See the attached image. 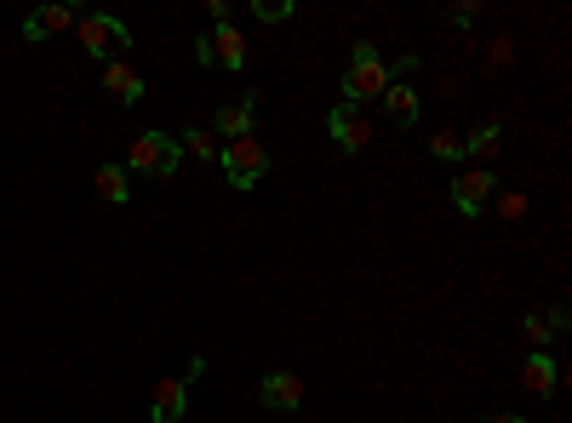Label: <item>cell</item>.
Instances as JSON below:
<instances>
[{"label":"cell","instance_id":"6da1fadb","mask_svg":"<svg viewBox=\"0 0 572 423\" xmlns=\"http://www.w3.org/2000/svg\"><path fill=\"white\" fill-rule=\"evenodd\" d=\"M389 81H395V70L378 57V46L355 41V57H350V70H344V104H350V109L373 104V97L389 92Z\"/></svg>","mask_w":572,"mask_h":423},{"label":"cell","instance_id":"7a4b0ae2","mask_svg":"<svg viewBox=\"0 0 572 423\" xmlns=\"http://www.w3.org/2000/svg\"><path fill=\"white\" fill-rule=\"evenodd\" d=\"M126 167H132V172H149V178H160V183H173V172L184 167V144H178L173 133H144V138H132Z\"/></svg>","mask_w":572,"mask_h":423},{"label":"cell","instance_id":"3957f363","mask_svg":"<svg viewBox=\"0 0 572 423\" xmlns=\"http://www.w3.org/2000/svg\"><path fill=\"white\" fill-rule=\"evenodd\" d=\"M218 167H223L229 189H258L263 172H269V149H263L258 133H252V138H229V144L218 149Z\"/></svg>","mask_w":572,"mask_h":423},{"label":"cell","instance_id":"277c9868","mask_svg":"<svg viewBox=\"0 0 572 423\" xmlns=\"http://www.w3.org/2000/svg\"><path fill=\"white\" fill-rule=\"evenodd\" d=\"M75 29H81V52L97 63H110L121 46H132V29L110 12H75Z\"/></svg>","mask_w":572,"mask_h":423},{"label":"cell","instance_id":"5b68a950","mask_svg":"<svg viewBox=\"0 0 572 423\" xmlns=\"http://www.w3.org/2000/svg\"><path fill=\"white\" fill-rule=\"evenodd\" d=\"M195 63H200V70H247L241 29L218 23V35H200V41H195Z\"/></svg>","mask_w":572,"mask_h":423},{"label":"cell","instance_id":"8992f818","mask_svg":"<svg viewBox=\"0 0 572 423\" xmlns=\"http://www.w3.org/2000/svg\"><path fill=\"white\" fill-rule=\"evenodd\" d=\"M258 401L269 406V412H298L310 401V383L298 378V372H269L263 383H258Z\"/></svg>","mask_w":572,"mask_h":423},{"label":"cell","instance_id":"52a82bcc","mask_svg":"<svg viewBox=\"0 0 572 423\" xmlns=\"http://www.w3.org/2000/svg\"><path fill=\"white\" fill-rule=\"evenodd\" d=\"M492 189H498L492 167H476V172H464V178L453 183V201H458V212H464V218H481V212H487V201H492Z\"/></svg>","mask_w":572,"mask_h":423},{"label":"cell","instance_id":"ba28073f","mask_svg":"<svg viewBox=\"0 0 572 423\" xmlns=\"http://www.w3.org/2000/svg\"><path fill=\"white\" fill-rule=\"evenodd\" d=\"M326 133L332 138H339V149H366V144H373V120H366L361 109H350V104H339V109H332L326 115Z\"/></svg>","mask_w":572,"mask_h":423},{"label":"cell","instance_id":"9c48e42d","mask_svg":"<svg viewBox=\"0 0 572 423\" xmlns=\"http://www.w3.org/2000/svg\"><path fill=\"white\" fill-rule=\"evenodd\" d=\"M189 412V383L184 378H160L149 389V423H178Z\"/></svg>","mask_w":572,"mask_h":423},{"label":"cell","instance_id":"30bf717a","mask_svg":"<svg viewBox=\"0 0 572 423\" xmlns=\"http://www.w3.org/2000/svg\"><path fill=\"white\" fill-rule=\"evenodd\" d=\"M521 383L532 389V395H555V389H561V367H555V355H550V349H532L527 361H521Z\"/></svg>","mask_w":572,"mask_h":423},{"label":"cell","instance_id":"8fae6325","mask_svg":"<svg viewBox=\"0 0 572 423\" xmlns=\"http://www.w3.org/2000/svg\"><path fill=\"white\" fill-rule=\"evenodd\" d=\"M63 29H75V7H41L23 18V41H52Z\"/></svg>","mask_w":572,"mask_h":423},{"label":"cell","instance_id":"7c38bea8","mask_svg":"<svg viewBox=\"0 0 572 423\" xmlns=\"http://www.w3.org/2000/svg\"><path fill=\"white\" fill-rule=\"evenodd\" d=\"M104 86L121 97L126 109H132V104H144V75L132 70V63H121V57H110V63H104Z\"/></svg>","mask_w":572,"mask_h":423},{"label":"cell","instance_id":"4fadbf2b","mask_svg":"<svg viewBox=\"0 0 572 423\" xmlns=\"http://www.w3.org/2000/svg\"><path fill=\"white\" fill-rule=\"evenodd\" d=\"M252 120H258V97H241V104L218 109V133L223 138H252Z\"/></svg>","mask_w":572,"mask_h":423},{"label":"cell","instance_id":"5bb4252c","mask_svg":"<svg viewBox=\"0 0 572 423\" xmlns=\"http://www.w3.org/2000/svg\"><path fill=\"white\" fill-rule=\"evenodd\" d=\"M384 109H389V120H395V126H413V120H418V92H413L407 81H389Z\"/></svg>","mask_w":572,"mask_h":423},{"label":"cell","instance_id":"9a60e30c","mask_svg":"<svg viewBox=\"0 0 572 423\" xmlns=\"http://www.w3.org/2000/svg\"><path fill=\"white\" fill-rule=\"evenodd\" d=\"M97 194H104V201L110 207H126L132 201V183H126V167H115V160H110V167H97Z\"/></svg>","mask_w":572,"mask_h":423},{"label":"cell","instance_id":"2e32d148","mask_svg":"<svg viewBox=\"0 0 572 423\" xmlns=\"http://www.w3.org/2000/svg\"><path fill=\"white\" fill-rule=\"evenodd\" d=\"M498 144H503V126H498V120H487V126H476V133L464 138V155L492 160V155H498Z\"/></svg>","mask_w":572,"mask_h":423},{"label":"cell","instance_id":"e0dca14e","mask_svg":"<svg viewBox=\"0 0 572 423\" xmlns=\"http://www.w3.org/2000/svg\"><path fill=\"white\" fill-rule=\"evenodd\" d=\"M178 144H184L189 155H200V160H218V133H207V126H189Z\"/></svg>","mask_w":572,"mask_h":423},{"label":"cell","instance_id":"ac0fdd59","mask_svg":"<svg viewBox=\"0 0 572 423\" xmlns=\"http://www.w3.org/2000/svg\"><path fill=\"white\" fill-rule=\"evenodd\" d=\"M252 18L258 23H287L292 18V0H252Z\"/></svg>","mask_w":572,"mask_h":423},{"label":"cell","instance_id":"d6986e66","mask_svg":"<svg viewBox=\"0 0 572 423\" xmlns=\"http://www.w3.org/2000/svg\"><path fill=\"white\" fill-rule=\"evenodd\" d=\"M429 155H435V160H458V155H464V138H458V133H447V126H441V133L429 138Z\"/></svg>","mask_w":572,"mask_h":423},{"label":"cell","instance_id":"ffe728a7","mask_svg":"<svg viewBox=\"0 0 572 423\" xmlns=\"http://www.w3.org/2000/svg\"><path fill=\"white\" fill-rule=\"evenodd\" d=\"M521 332H527V343H532V349H550V338H555L544 315H527V320H521Z\"/></svg>","mask_w":572,"mask_h":423},{"label":"cell","instance_id":"44dd1931","mask_svg":"<svg viewBox=\"0 0 572 423\" xmlns=\"http://www.w3.org/2000/svg\"><path fill=\"white\" fill-rule=\"evenodd\" d=\"M469 23H476V7L464 0V7H453V29H469Z\"/></svg>","mask_w":572,"mask_h":423},{"label":"cell","instance_id":"7402d4cb","mask_svg":"<svg viewBox=\"0 0 572 423\" xmlns=\"http://www.w3.org/2000/svg\"><path fill=\"white\" fill-rule=\"evenodd\" d=\"M481 423H527V417H516V412H492V417H481Z\"/></svg>","mask_w":572,"mask_h":423}]
</instances>
